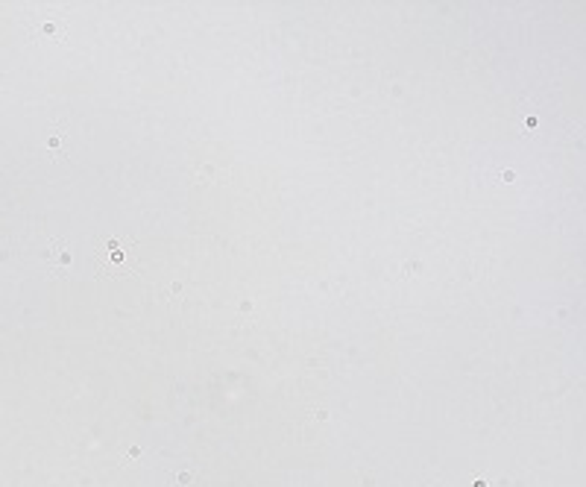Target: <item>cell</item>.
<instances>
[{
	"label": "cell",
	"mask_w": 586,
	"mask_h": 487,
	"mask_svg": "<svg viewBox=\"0 0 586 487\" xmlns=\"http://www.w3.org/2000/svg\"><path fill=\"white\" fill-rule=\"evenodd\" d=\"M91 273L100 279H115V276H135L141 270V249L135 238L115 235L106 238L91 249Z\"/></svg>",
	"instance_id": "obj_1"
},
{
	"label": "cell",
	"mask_w": 586,
	"mask_h": 487,
	"mask_svg": "<svg viewBox=\"0 0 586 487\" xmlns=\"http://www.w3.org/2000/svg\"><path fill=\"white\" fill-rule=\"evenodd\" d=\"M30 35L44 44H65L67 41V21L59 15H38L30 21Z\"/></svg>",
	"instance_id": "obj_2"
},
{
	"label": "cell",
	"mask_w": 586,
	"mask_h": 487,
	"mask_svg": "<svg viewBox=\"0 0 586 487\" xmlns=\"http://www.w3.org/2000/svg\"><path fill=\"white\" fill-rule=\"evenodd\" d=\"M41 261H44V267H47L53 276H67V270L73 267V252L59 241V238H50V241H47V249H41Z\"/></svg>",
	"instance_id": "obj_3"
},
{
	"label": "cell",
	"mask_w": 586,
	"mask_h": 487,
	"mask_svg": "<svg viewBox=\"0 0 586 487\" xmlns=\"http://www.w3.org/2000/svg\"><path fill=\"white\" fill-rule=\"evenodd\" d=\"M41 141H44V147H47V153H50L53 159H67V150H65V144H67V132H65V129H59V126L47 129Z\"/></svg>",
	"instance_id": "obj_4"
},
{
	"label": "cell",
	"mask_w": 586,
	"mask_h": 487,
	"mask_svg": "<svg viewBox=\"0 0 586 487\" xmlns=\"http://www.w3.org/2000/svg\"><path fill=\"white\" fill-rule=\"evenodd\" d=\"M173 482H176L179 487H191L194 482H196V476H194L191 470H179V473L173 476Z\"/></svg>",
	"instance_id": "obj_5"
},
{
	"label": "cell",
	"mask_w": 586,
	"mask_h": 487,
	"mask_svg": "<svg viewBox=\"0 0 586 487\" xmlns=\"http://www.w3.org/2000/svg\"><path fill=\"white\" fill-rule=\"evenodd\" d=\"M501 179H504V182H513V179H516V174H513V171H501Z\"/></svg>",
	"instance_id": "obj_6"
},
{
	"label": "cell",
	"mask_w": 586,
	"mask_h": 487,
	"mask_svg": "<svg viewBox=\"0 0 586 487\" xmlns=\"http://www.w3.org/2000/svg\"><path fill=\"white\" fill-rule=\"evenodd\" d=\"M141 455V446H129V452H126V458H138Z\"/></svg>",
	"instance_id": "obj_7"
},
{
	"label": "cell",
	"mask_w": 586,
	"mask_h": 487,
	"mask_svg": "<svg viewBox=\"0 0 586 487\" xmlns=\"http://www.w3.org/2000/svg\"><path fill=\"white\" fill-rule=\"evenodd\" d=\"M525 126H530V129H533V126H536V115H530V118H525Z\"/></svg>",
	"instance_id": "obj_8"
}]
</instances>
